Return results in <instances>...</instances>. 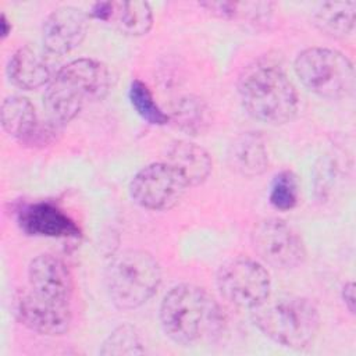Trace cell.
<instances>
[{
	"label": "cell",
	"mask_w": 356,
	"mask_h": 356,
	"mask_svg": "<svg viewBox=\"0 0 356 356\" xmlns=\"http://www.w3.org/2000/svg\"><path fill=\"white\" fill-rule=\"evenodd\" d=\"M108 68L93 58L72 60L61 67L44 93V107L50 121L70 122L88 102L103 99L110 89Z\"/></svg>",
	"instance_id": "cell-1"
},
{
	"label": "cell",
	"mask_w": 356,
	"mask_h": 356,
	"mask_svg": "<svg viewBox=\"0 0 356 356\" xmlns=\"http://www.w3.org/2000/svg\"><path fill=\"white\" fill-rule=\"evenodd\" d=\"M243 108L253 118L280 125L291 121L298 111V93L284 70L271 61H256L238 79Z\"/></svg>",
	"instance_id": "cell-2"
},
{
	"label": "cell",
	"mask_w": 356,
	"mask_h": 356,
	"mask_svg": "<svg viewBox=\"0 0 356 356\" xmlns=\"http://www.w3.org/2000/svg\"><path fill=\"white\" fill-rule=\"evenodd\" d=\"M252 321L267 338L292 349L309 346L320 328L317 307L309 299L293 295L268 296L252 309Z\"/></svg>",
	"instance_id": "cell-3"
},
{
	"label": "cell",
	"mask_w": 356,
	"mask_h": 356,
	"mask_svg": "<svg viewBox=\"0 0 356 356\" xmlns=\"http://www.w3.org/2000/svg\"><path fill=\"white\" fill-rule=\"evenodd\" d=\"M160 323L170 339L191 345L217 327L218 306L203 288L182 284L164 296L160 306Z\"/></svg>",
	"instance_id": "cell-4"
},
{
	"label": "cell",
	"mask_w": 356,
	"mask_h": 356,
	"mask_svg": "<svg viewBox=\"0 0 356 356\" xmlns=\"http://www.w3.org/2000/svg\"><path fill=\"white\" fill-rule=\"evenodd\" d=\"M161 282L157 260L147 252L125 249L110 260L106 270V286L111 302L122 310L146 303Z\"/></svg>",
	"instance_id": "cell-5"
},
{
	"label": "cell",
	"mask_w": 356,
	"mask_h": 356,
	"mask_svg": "<svg viewBox=\"0 0 356 356\" xmlns=\"http://www.w3.org/2000/svg\"><path fill=\"white\" fill-rule=\"evenodd\" d=\"M295 72L310 92L324 99H342L353 90V65L338 50L309 47L300 51L295 60Z\"/></svg>",
	"instance_id": "cell-6"
},
{
	"label": "cell",
	"mask_w": 356,
	"mask_h": 356,
	"mask_svg": "<svg viewBox=\"0 0 356 356\" xmlns=\"http://www.w3.org/2000/svg\"><path fill=\"white\" fill-rule=\"evenodd\" d=\"M216 281L221 296L242 309L252 310L270 296L268 271L249 257H235L221 264Z\"/></svg>",
	"instance_id": "cell-7"
},
{
	"label": "cell",
	"mask_w": 356,
	"mask_h": 356,
	"mask_svg": "<svg viewBox=\"0 0 356 356\" xmlns=\"http://www.w3.org/2000/svg\"><path fill=\"white\" fill-rule=\"evenodd\" d=\"M186 188L181 174L167 161H161L139 170L129 184V193L140 207L161 211L174 207Z\"/></svg>",
	"instance_id": "cell-8"
},
{
	"label": "cell",
	"mask_w": 356,
	"mask_h": 356,
	"mask_svg": "<svg viewBox=\"0 0 356 356\" xmlns=\"http://www.w3.org/2000/svg\"><path fill=\"white\" fill-rule=\"evenodd\" d=\"M252 245L259 257L274 268L298 267L306 257L300 235L278 218L259 221L252 231Z\"/></svg>",
	"instance_id": "cell-9"
},
{
	"label": "cell",
	"mask_w": 356,
	"mask_h": 356,
	"mask_svg": "<svg viewBox=\"0 0 356 356\" xmlns=\"http://www.w3.org/2000/svg\"><path fill=\"white\" fill-rule=\"evenodd\" d=\"M15 314L21 324L42 335H63L71 325L68 302L44 298L33 291L22 292L15 300Z\"/></svg>",
	"instance_id": "cell-10"
},
{
	"label": "cell",
	"mask_w": 356,
	"mask_h": 356,
	"mask_svg": "<svg viewBox=\"0 0 356 356\" xmlns=\"http://www.w3.org/2000/svg\"><path fill=\"white\" fill-rule=\"evenodd\" d=\"M86 29L88 17L81 8L72 6L58 7L43 22V46L51 54L70 53L82 43Z\"/></svg>",
	"instance_id": "cell-11"
},
{
	"label": "cell",
	"mask_w": 356,
	"mask_h": 356,
	"mask_svg": "<svg viewBox=\"0 0 356 356\" xmlns=\"http://www.w3.org/2000/svg\"><path fill=\"white\" fill-rule=\"evenodd\" d=\"M3 129L25 145H39L50 139L58 127L56 122L40 125L33 104L22 96H8L1 103Z\"/></svg>",
	"instance_id": "cell-12"
},
{
	"label": "cell",
	"mask_w": 356,
	"mask_h": 356,
	"mask_svg": "<svg viewBox=\"0 0 356 356\" xmlns=\"http://www.w3.org/2000/svg\"><path fill=\"white\" fill-rule=\"evenodd\" d=\"M90 15L122 35L142 36L153 25V13L147 1H97Z\"/></svg>",
	"instance_id": "cell-13"
},
{
	"label": "cell",
	"mask_w": 356,
	"mask_h": 356,
	"mask_svg": "<svg viewBox=\"0 0 356 356\" xmlns=\"http://www.w3.org/2000/svg\"><path fill=\"white\" fill-rule=\"evenodd\" d=\"M31 289L44 298L68 302L72 293V277L65 263L53 254H39L28 267Z\"/></svg>",
	"instance_id": "cell-14"
},
{
	"label": "cell",
	"mask_w": 356,
	"mask_h": 356,
	"mask_svg": "<svg viewBox=\"0 0 356 356\" xmlns=\"http://www.w3.org/2000/svg\"><path fill=\"white\" fill-rule=\"evenodd\" d=\"M18 222L22 231L29 235L50 238L79 235V228L75 221L49 202H38L22 207L18 211Z\"/></svg>",
	"instance_id": "cell-15"
},
{
	"label": "cell",
	"mask_w": 356,
	"mask_h": 356,
	"mask_svg": "<svg viewBox=\"0 0 356 356\" xmlns=\"http://www.w3.org/2000/svg\"><path fill=\"white\" fill-rule=\"evenodd\" d=\"M7 74L10 81L24 90L38 89L53 78L46 56L31 46H24L11 56Z\"/></svg>",
	"instance_id": "cell-16"
},
{
	"label": "cell",
	"mask_w": 356,
	"mask_h": 356,
	"mask_svg": "<svg viewBox=\"0 0 356 356\" xmlns=\"http://www.w3.org/2000/svg\"><path fill=\"white\" fill-rule=\"evenodd\" d=\"M167 163L172 165L188 186L204 182L211 171V157L199 145L188 140H175L167 149Z\"/></svg>",
	"instance_id": "cell-17"
},
{
	"label": "cell",
	"mask_w": 356,
	"mask_h": 356,
	"mask_svg": "<svg viewBox=\"0 0 356 356\" xmlns=\"http://www.w3.org/2000/svg\"><path fill=\"white\" fill-rule=\"evenodd\" d=\"M229 167L241 175L256 177L268 165V153L263 138L254 132L236 136L227 153Z\"/></svg>",
	"instance_id": "cell-18"
},
{
	"label": "cell",
	"mask_w": 356,
	"mask_h": 356,
	"mask_svg": "<svg viewBox=\"0 0 356 356\" xmlns=\"http://www.w3.org/2000/svg\"><path fill=\"white\" fill-rule=\"evenodd\" d=\"M355 17V1H327L316 10L313 19L323 33L334 38H343L353 31Z\"/></svg>",
	"instance_id": "cell-19"
},
{
	"label": "cell",
	"mask_w": 356,
	"mask_h": 356,
	"mask_svg": "<svg viewBox=\"0 0 356 356\" xmlns=\"http://www.w3.org/2000/svg\"><path fill=\"white\" fill-rule=\"evenodd\" d=\"M129 102L140 118L149 124L164 125L170 120L156 103L147 85L139 79H134L129 85Z\"/></svg>",
	"instance_id": "cell-20"
},
{
	"label": "cell",
	"mask_w": 356,
	"mask_h": 356,
	"mask_svg": "<svg viewBox=\"0 0 356 356\" xmlns=\"http://www.w3.org/2000/svg\"><path fill=\"white\" fill-rule=\"evenodd\" d=\"M172 120L182 131L197 134L202 132L203 127L207 124V110L199 99L186 96L177 103Z\"/></svg>",
	"instance_id": "cell-21"
},
{
	"label": "cell",
	"mask_w": 356,
	"mask_h": 356,
	"mask_svg": "<svg viewBox=\"0 0 356 356\" xmlns=\"http://www.w3.org/2000/svg\"><path fill=\"white\" fill-rule=\"evenodd\" d=\"M139 332L128 324L115 328L104 341L102 355H140L145 352Z\"/></svg>",
	"instance_id": "cell-22"
},
{
	"label": "cell",
	"mask_w": 356,
	"mask_h": 356,
	"mask_svg": "<svg viewBox=\"0 0 356 356\" xmlns=\"http://www.w3.org/2000/svg\"><path fill=\"white\" fill-rule=\"evenodd\" d=\"M299 197L298 179L292 171H281L273 179L270 188V203L281 211L291 210L296 206Z\"/></svg>",
	"instance_id": "cell-23"
},
{
	"label": "cell",
	"mask_w": 356,
	"mask_h": 356,
	"mask_svg": "<svg viewBox=\"0 0 356 356\" xmlns=\"http://www.w3.org/2000/svg\"><path fill=\"white\" fill-rule=\"evenodd\" d=\"M207 11L213 15L224 18V19H234L245 15L257 17L264 11H270V3H241V1H204L200 3Z\"/></svg>",
	"instance_id": "cell-24"
},
{
	"label": "cell",
	"mask_w": 356,
	"mask_h": 356,
	"mask_svg": "<svg viewBox=\"0 0 356 356\" xmlns=\"http://www.w3.org/2000/svg\"><path fill=\"white\" fill-rule=\"evenodd\" d=\"M342 299L345 303V307L349 313L355 314V284L352 281L346 282L342 288Z\"/></svg>",
	"instance_id": "cell-25"
},
{
	"label": "cell",
	"mask_w": 356,
	"mask_h": 356,
	"mask_svg": "<svg viewBox=\"0 0 356 356\" xmlns=\"http://www.w3.org/2000/svg\"><path fill=\"white\" fill-rule=\"evenodd\" d=\"M11 32V22L7 19L4 14H1V36L6 38Z\"/></svg>",
	"instance_id": "cell-26"
}]
</instances>
